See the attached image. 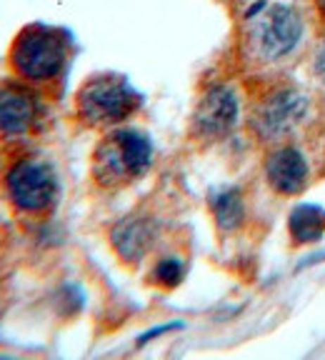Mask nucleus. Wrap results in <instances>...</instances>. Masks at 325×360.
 Returning a JSON list of instances; mask_svg holds the SVG:
<instances>
[{"label": "nucleus", "instance_id": "5", "mask_svg": "<svg viewBox=\"0 0 325 360\" xmlns=\"http://www.w3.org/2000/svg\"><path fill=\"white\" fill-rule=\"evenodd\" d=\"M310 110V101L303 90L278 88L258 105L253 115V128L265 141H283L303 123Z\"/></svg>", "mask_w": 325, "mask_h": 360}, {"label": "nucleus", "instance_id": "3", "mask_svg": "<svg viewBox=\"0 0 325 360\" xmlns=\"http://www.w3.org/2000/svg\"><path fill=\"white\" fill-rule=\"evenodd\" d=\"M11 63L15 73L25 80H53L65 65V43L53 30L33 25L18 35L11 51Z\"/></svg>", "mask_w": 325, "mask_h": 360}, {"label": "nucleus", "instance_id": "2", "mask_svg": "<svg viewBox=\"0 0 325 360\" xmlns=\"http://www.w3.org/2000/svg\"><path fill=\"white\" fill-rule=\"evenodd\" d=\"M153 146L133 128L115 130L98 146L93 155V175L103 186H120L151 168Z\"/></svg>", "mask_w": 325, "mask_h": 360}, {"label": "nucleus", "instance_id": "4", "mask_svg": "<svg viewBox=\"0 0 325 360\" xmlns=\"http://www.w3.org/2000/svg\"><path fill=\"white\" fill-rule=\"evenodd\" d=\"M141 98L135 96L125 80L103 75L93 78L78 93V115L90 125L118 123L138 108Z\"/></svg>", "mask_w": 325, "mask_h": 360}, {"label": "nucleus", "instance_id": "12", "mask_svg": "<svg viewBox=\"0 0 325 360\" xmlns=\"http://www.w3.org/2000/svg\"><path fill=\"white\" fill-rule=\"evenodd\" d=\"M210 205H213L215 220H218V225L223 228V231H233V228H238L241 220H243V215H246L241 195H238V191H230V188L213 193Z\"/></svg>", "mask_w": 325, "mask_h": 360}, {"label": "nucleus", "instance_id": "11", "mask_svg": "<svg viewBox=\"0 0 325 360\" xmlns=\"http://www.w3.org/2000/svg\"><path fill=\"white\" fill-rule=\"evenodd\" d=\"M325 233V213L315 205H300L291 213V236L295 243H315Z\"/></svg>", "mask_w": 325, "mask_h": 360}, {"label": "nucleus", "instance_id": "8", "mask_svg": "<svg viewBox=\"0 0 325 360\" xmlns=\"http://www.w3.org/2000/svg\"><path fill=\"white\" fill-rule=\"evenodd\" d=\"M265 175H268L270 188H275L283 195H298L308 186V163L303 153L293 146H283L268 155L265 163Z\"/></svg>", "mask_w": 325, "mask_h": 360}, {"label": "nucleus", "instance_id": "10", "mask_svg": "<svg viewBox=\"0 0 325 360\" xmlns=\"http://www.w3.org/2000/svg\"><path fill=\"white\" fill-rule=\"evenodd\" d=\"M153 240V228L151 223L141 218H125L123 223L115 225L113 231V245L123 255L125 260H138L143 258Z\"/></svg>", "mask_w": 325, "mask_h": 360}, {"label": "nucleus", "instance_id": "6", "mask_svg": "<svg viewBox=\"0 0 325 360\" xmlns=\"http://www.w3.org/2000/svg\"><path fill=\"white\" fill-rule=\"evenodd\" d=\"M58 180L53 168L40 158H25L8 173V195L25 213H38L53 202Z\"/></svg>", "mask_w": 325, "mask_h": 360}, {"label": "nucleus", "instance_id": "9", "mask_svg": "<svg viewBox=\"0 0 325 360\" xmlns=\"http://www.w3.org/2000/svg\"><path fill=\"white\" fill-rule=\"evenodd\" d=\"M35 101L20 88L0 90V135H20L33 125Z\"/></svg>", "mask_w": 325, "mask_h": 360}, {"label": "nucleus", "instance_id": "14", "mask_svg": "<svg viewBox=\"0 0 325 360\" xmlns=\"http://www.w3.org/2000/svg\"><path fill=\"white\" fill-rule=\"evenodd\" d=\"M315 73H318V75H325V43L320 45L318 58H315Z\"/></svg>", "mask_w": 325, "mask_h": 360}, {"label": "nucleus", "instance_id": "7", "mask_svg": "<svg viewBox=\"0 0 325 360\" xmlns=\"http://www.w3.org/2000/svg\"><path fill=\"white\" fill-rule=\"evenodd\" d=\"M238 123V96L228 85H213L205 90L196 112H193V125L196 133L203 138H220L233 125Z\"/></svg>", "mask_w": 325, "mask_h": 360}, {"label": "nucleus", "instance_id": "1", "mask_svg": "<svg viewBox=\"0 0 325 360\" xmlns=\"http://www.w3.org/2000/svg\"><path fill=\"white\" fill-rule=\"evenodd\" d=\"M248 20V43L253 56L260 63H281L300 48L305 38L303 13L291 3H265L250 8Z\"/></svg>", "mask_w": 325, "mask_h": 360}, {"label": "nucleus", "instance_id": "13", "mask_svg": "<svg viewBox=\"0 0 325 360\" xmlns=\"http://www.w3.org/2000/svg\"><path fill=\"white\" fill-rule=\"evenodd\" d=\"M183 278V263L178 258H162L155 265V281L162 285H175Z\"/></svg>", "mask_w": 325, "mask_h": 360}]
</instances>
